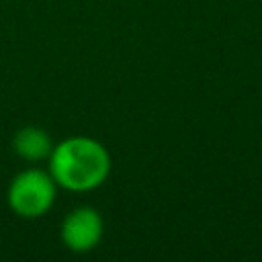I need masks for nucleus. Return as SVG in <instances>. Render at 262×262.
Returning <instances> with one entry per match:
<instances>
[{
	"label": "nucleus",
	"mask_w": 262,
	"mask_h": 262,
	"mask_svg": "<svg viewBox=\"0 0 262 262\" xmlns=\"http://www.w3.org/2000/svg\"><path fill=\"white\" fill-rule=\"evenodd\" d=\"M55 180L49 172L39 168H29L18 172L6 192L10 209L25 219H37L45 215L55 201Z\"/></svg>",
	"instance_id": "nucleus-2"
},
{
	"label": "nucleus",
	"mask_w": 262,
	"mask_h": 262,
	"mask_svg": "<svg viewBox=\"0 0 262 262\" xmlns=\"http://www.w3.org/2000/svg\"><path fill=\"white\" fill-rule=\"evenodd\" d=\"M12 147L23 160L37 162V160L49 158L53 143L47 131H43L41 127H23L16 131L12 139Z\"/></svg>",
	"instance_id": "nucleus-4"
},
{
	"label": "nucleus",
	"mask_w": 262,
	"mask_h": 262,
	"mask_svg": "<svg viewBox=\"0 0 262 262\" xmlns=\"http://www.w3.org/2000/svg\"><path fill=\"white\" fill-rule=\"evenodd\" d=\"M104 233L102 217L92 207H78L70 211L61 223V239L72 252H90L98 246Z\"/></svg>",
	"instance_id": "nucleus-3"
},
{
	"label": "nucleus",
	"mask_w": 262,
	"mask_h": 262,
	"mask_svg": "<svg viewBox=\"0 0 262 262\" xmlns=\"http://www.w3.org/2000/svg\"><path fill=\"white\" fill-rule=\"evenodd\" d=\"M111 172L106 147L86 135H76L53 145L49 154V174L57 186L84 192L100 186Z\"/></svg>",
	"instance_id": "nucleus-1"
}]
</instances>
